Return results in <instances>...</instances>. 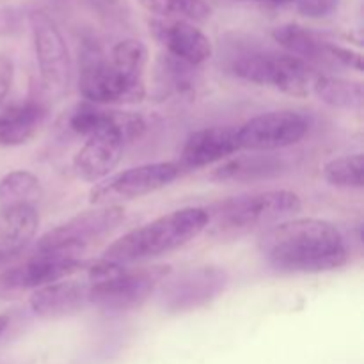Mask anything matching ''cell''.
<instances>
[{"instance_id":"d6986e66","label":"cell","mask_w":364,"mask_h":364,"mask_svg":"<svg viewBox=\"0 0 364 364\" xmlns=\"http://www.w3.org/2000/svg\"><path fill=\"white\" fill-rule=\"evenodd\" d=\"M46 117L39 100H25L0 109V146L14 148L31 141Z\"/></svg>"},{"instance_id":"9c48e42d","label":"cell","mask_w":364,"mask_h":364,"mask_svg":"<svg viewBox=\"0 0 364 364\" xmlns=\"http://www.w3.org/2000/svg\"><path fill=\"white\" fill-rule=\"evenodd\" d=\"M228 287V274L219 267H198L167 277L159 287V306L166 313H188L215 301Z\"/></svg>"},{"instance_id":"7402d4cb","label":"cell","mask_w":364,"mask_h":364,"mask_svg":"<svg viewBox=\"0 0 364 364\" xmlns=\"http://www.w3.org/2000/svg\"><path fill=\"white\" fill-rule=\"evenodd\" d=\"M199 82L198 68L183 63L169 53H162L155 66L156 98H188L196 92Z\"/></svg>"},{"instance_id":"30bf717a","label":"cell","mask_w":364,"mask_h":364,"mask_svg":"<svg viewBox=\"0 0 364 364\" xmlns=\"http://www.w3.org/2000/svg\"><path fill=\"white\" fill-rule=\"evenodd\" d=\"M180 174L181 167L174 162H153L132 167L96 183L89 194V201L96 206L119 205V201L142 198L167 187Z\"/></svg>"},{"instance_id":"52a82bcc","label":"cell","mask_w":364,"mask_h":364,"mask_svg":"<svg viewBox=\"0 0 364 364\" xmlns=\"http://www.w3.org/2000/svg\"><path fill=\"white\" fill-rule=\"evenodd\" d=\"M123 223L124 210L121 205L85 210L43 235L36 244L34 252L80 258L85 249L109 237Z\"/></svg>"},{"instance_id":"9a60e30c","label":"cell","mask_w":364,"mask_h":364,"mask_svg":"<svg viewBox=\"0 0 364 364\" xmlns=\"http://www.w3.org/2000/svg\"><path fill=\"white\" fill-rule=\"evenodd\" d=\"M149 32L166 53L196 68L205 64L213 55L210 38L191 21L155 18L149 21Z\"/></svg>"},{"instance_id":"44dd1931","label":"cell","mask_w":364,"mask_h":364,"mask_svg":"<svg viewBox=\"0 0 364 364\" xmlns=\"http://www.w3.org/2000/svg\"><path fill=\"white\" fill-rule=\"evenodd\" d=\"M39 226L36 206L0 208V259L16 255L27 247Z\"/></svg>"},{"instance_id":"83f0119b","label":"cell","mask_w":364,"mask_h":364,"mask_svg":"<svg viewBox=\"0 0 364 364\" xmlns=\"http://www.w3.org/2000/svg\"><path fill=\"white\" fill-rule=\"evenodd\" d=\"M103 23L116 28L132 25V6L128 0H85Z\"/></svg>"},{"instance_id":"4fadbf2b","label":"cell","mask_w":364,"mask_h":364,"mask_svg":"<svg viewBox=\"0 0 364 364\" xmlns=\"http://www.w3.org/2000/svg\"><path fill=\"white\" fill-rule=\"evenodd\" d=\"M87 269L80 258L63 255L32 252L31 258L0 274V295H14L25 290H38L46 284L68 279Z\"/></svg>"},{"instance_id":"ac0fdd59","label":"cell","mask_w":364,"mask_h":364,"mask_svg":"<svg viewBox=\"0 0 364 364\" xmlns=\"http://www.w3.org/2000/svg\"><path fill=\"white\" fill-rule=\"evenodd\" d=\"M127 142L116 135H92L73 159V171L80 180L98 183L105 180L121 162Z\"/></svg>"},{"instance_id":"603a6c76","label":"cell","mask_w":364,"mask_h":364,"mask_svg":"<svg viewBox=\"0 0 364 364\" xmlns=\"http://www.w3.org/2000/svg\"><path fill=\"white\" fill-rule=\"evenodd\" d=\"M311 92L326 105L343 110H361L364 95L361 82L345 80L320 71L313 82Z\"/></svg>"},{"instance_id":"7c38bea8","label":"cell","mask_w":364,"mask_h":364,"mask_svg":"<svg viewBox=\"0 0 364 364\" xmlns=\"http://www.w3.org/2000/svg\"><path fill=\"white\" fill-rule=\"evenodd\" d=\"M274 39L279 46H283L290 55L299 57L304 63L311 64L313 68H327V70H336V68H350V70H363L361 53L354 52L350 48L331 43L323 39L322 36L301 27V25L287 23L276 27L272 31Z\"/></svg>"},{"instance_id":"d4e9b609","label":"cell","mask_w":364,"mask_h":364,"mask_svg":"<svg viewBox=\"0 0 364 364\" xmlns=\"http://www.w3.org/2000/svg\"><path fill=\"white\" fill-rule=\"evenodd\" d=\"M146 11L164 20H183L203 23L212 16V7L205 0H139Z\"/></svg>"},{"instance_id":"5b68a950","label":"cell","mask_w":364,"mask_h":364,"mask_svg":"<svg viewBox=\"0 0 364 364\" xmlns=\"http://www.w3.org/2000/svg\"><path fill=\"white\" fill-rule=\"evenodd\" d=\"M78 91L95 105H134L144 100L146 84L144 77L117 70L98 39L87 36L78 48Z\"/></svg>"},{"instance_id":"ba28073f","label":"cell","mask_w":364,"mask_h":364,"mask_svg":"<svg viewBox=\"0 0 364 364\" xmlns=\"http://www.w3.org/2000/svg\"><path fill=\"white\" fill-rule=\"evenodd\" d=\"M36 60L41 84L48 95H63L70 85L71 59L55 20L41 9L28 13Z\"/></svg>"},{"instance_id":"484cf974","label":"cell","mask_w":364,"mask_h":364,"mask_svg":"<svg viewBox=\"0 0 364 364\" xmlns=\"http://www.w3.org/2000/svg\"><path fill=\"white\" fill-rule=\"evenodd\" d=\"M323 180L340 188L364 187V160L361 153L343 155L329 160L322 169Z\"/></svg>"},{"instance_id":"cb8c5ba5","label":"cell","mask_w":364,"mask_h":364,"mask_svg":"<svg viewBox=\"0 0 364 364\" xmlns=\"http://www.w3.org/2000/svg\"><path fill=\"white\" fill-rule=\"evenodd\" d=\"M41 196L43 187L38 176L28 171H13L0 180V208L36 206Z\"/></svg>"},{"instance_id":"d6a6232c","label":"cell","mask_w":364,"mask_h":364,"mask_svg":"<svg viewBox=\"0 0 364 364\" xmlns=\"http://www.w3.org/2000/svg\"><path fill=\"white\" fill-rule=\"evenodd\" d=\"M249 2H262V4H274V6H279V4H288V2H294V0H249Z\"/></svg>"},{"instance_id":"4316f807","label":"cell","mask_w":364,"mask_h":364,"mask_svg":"<svg viewBox=\"0 0 364 364\" xmlns=\"http://www.w3.org/2000/svg\"><path fill=\"white\" fill-rule=\"evenodd\" d=\"M109 59L123 73L132 75V77H144L146 64H148V48L139 39L127 38L112 46Z\"/></svg>"},{"instance_id":"8992f818","label":"cell","mask_w":364,"mask_h":364,"mask_svg":"<svg viewBox=\"0 0 364 364\" xmlns=\"http://www.w3.org/2000/svg\"><path fill=\"white\" fill-rule=\"evenodd\" d=\"M228 71L240 80L265 85L290 96H308L320 70L290 53L244 50L231 55Z\"/></svg>"},{"instance_id":"3957f363","label":"cell","mask_w":364,"mask_h":364,"mask_svg":"<svg viewBox=\"0 0 364 364\" xmlns=\"http://www.w3.org/2000/svg\"><path fill=\"white\" fill-rule=\"evenodd\" d=\"M301 208V198L295 192L283 188L237 196L206 208L210 217L206 231H210L212 237L220 238L242 237L291 219Z\"/></svg>"},{"instance_id":"8fae6325","label":"cell","mask_w":364,"mask_h":364,"mask_svg":"<svg viewBox=\"0 0 364 364\" xmlns=\"http://www.w3.org/2000/svg\"><path fill=\"white\" fill-rule=\"evenodd\" d=\"M309 119L297 110H274L237 127L240 151H276L290 148L308 135Z\"/></svg>"},{"instance_id":"4dcf8cb0","label":"cell","mask_w":364,"mask_h":364,"mask_svg":"<svg viewBox=\"0 0 364 364\" xmlns=\"http://www.w3.org/2000/svg\"><path fill=\"white\" fill-rule=\"evenodd\" d=\"M14 78V66L11 57L0 53V105L4 103V100L7 98L11 91V85H13Z\"/></svg>"},{"instance_id":"f546056e","label":"cell","mask_w":364,"mask_h":364,"mask_svg":"<svg viewBox=\"0 0 364 364\" xmlns=\"http://www.w3.org/2000/svg\"><path fill=\"white\" fill-rule=\"evenodd\" d=\"M21 13L16 7H0V38H7L20 31Z\"/></svg>"},{"instance_id":"5bb4252c","label":"cell","mask_w":364,"mask_h":364,"mask_svg":"<svg viewBox=\"0 0 364 364\" xmlns=\"http://www.w3.org/2000/svg\"><path fill=\"white\" fill-rule=\"evenodd\" d=\"M68 128L85 139L92 135H116L130 144L144 134L146 121L141 114L84 102L68 116Z\"/></svg>"},{"instance_id":"f1b7e54d","label":"cell","mask_w":364,"mask_h":364,"mask_svg":"<svg viewBox=\"0 0 364 364\" xmlns=\"http://www.w3.org/2000/svg\"><path fill=\"white\" fill-rule=\"evenodd\" d=\"M295 9L306 18H327L336 13L340 0H294Z\"/></svg>"},{"instance_id":"277c9868","label":"cell","mask_w":364,"mask_h":364,"mask_svg":"<svg viewBox=\"0 0 364 364\" xmlns=\"http://www.w3.org/2000/svg\"><path fill=\"white\" fill-rule=\"evenodd\" d=\"M89 306L107 311H130L144 304L171 276L169 265L127 269V265L98 259L87 263Z\"/></svg>"},{"instance_id":"1f68e13d","label":"cell","mask_w":364,"mask_h":364,"mask_svg":"<svg viewBox=\"0 0 364 364\" xmlns=\"http://www.w3.org/2000/svg\"><path fill=\"white\" fill-rule=\"evenodd\" d=\"M9 327V316L7 315H0V336L6 333V329Z\"/></svg>"},{"instance_id":"ffe728a7","label":"cell","mask_w":364,"mask_h":364,"mask_svg":"<svg viewBox=\"0 0 364 364\" xmlns=\"http://www.w3.org/2000/svg\"><path fill=\"white\" fill-rule=\"evenodd\" d=\"M284 169L287 164L279 156L269 153L258 155L252 151V155H238L235 159L224 160L217 169H213L210 180L217 183H251V181L272 180Z\"/></svg>"},{"instance_id":"e0dca14e","label":"cell","mask_w":364,"mask_h":364,"mask_svg":"<svg viewBox=\"0 0 364 364\" xmlns=\"http://www.w3.org/2000/svg\"><path fill=\"white\" fill-rule=\"evenodd\" d=\"M89 306V283L71 277L34 290L31 309L39 318H64Z\"/></svg>"},{"instance_id":"7a4b0ae2","label":"cell","mask_w":364,"mask_h":364,"mask_svg":"<svg viewBox=\"0 0 364 364\" xmlns=\"http://www.w3.org/2000/svg\"><path fill=\"white\" fill-rule=\"evenodd\" d=\"M208 210L199 206L174 210L128 231L105 251L103 259L130 265L173 252L198 238L208 228Z\"/></svg>"},{"instance_id":"6da1fadb","label":"cell","mask_w":364,"mask_h":364,"mask_svg":"<svg viewBox=\"0 0 364 364\" xmlns=\"http://www.w3.org/2000/svg\"><path fill=\"white\" fill-rule=\"evenodd\" d=\"M259 252L284 274L331 272L348 259L343 233L322 219H288L269 228L259 240Z\"/></svg>"},{"instance_id":"2e32d148","label":"cell","mask_w":364,"mask_h":364,"mask_svg":"<svg viewBox=\"0 0 364 364\" xmlns=\"http://www.w3.org/2000/svg\"><path fill=\"white\" fill-rule=\"evenodd\" d=\"M238 151L240 146L237 139V127L203 128L188 135L181 148L178 166L181 169H199L224 162Z\"/></svg>"}]
</instances>
